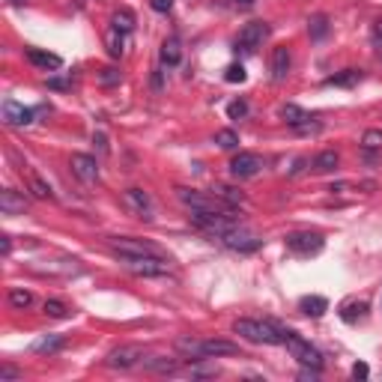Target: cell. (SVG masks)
<instances>
[{"instance_id":"obj_43","label":"cell","mask_w":382,"mask_h":382,"mask_svg":"<svg viewBox=\"0 0 382 382\" xmlns=\"http://www.w3.org/2000/svg\"><path fill=\"white\" fill-rule=\"evenodd\" d=\"M367 373H371V371H367V364H364V361L352 364V376H356V379H367Z\"/></svg>"},{"instance_id":"obj_24","label":"cell","mask_w":382,"mask_h":382,"mask_svg":"<svg viewBox=\"0 0 382 382\" xmlns=\"http://www.w3.org/2000/svg\"><path fill=\"white\" fill-rule=\"evenodd\" d=\"M135 12L132 9H120V12H114V18H111V27H114V30H120V33H125L129 36L132 30H135Z\"/></svg>"},{"instance_id":"obj_1","label":"cell","mask_w":382,"mask_h":382,"mask_svg":"<svg viewBox=\"0 0 382 382\" xmlns=\"http://www.w3.org/2000/svg\"><path fill=\"white\" fill-rule=\"evenodd\" d=\"M233 332L251 344H266V347L284 344V329H278L275 322H266V320H236Z\"/></svg>"},{"instance_id":"obj_5","label":"cell","mask_w":382,"mask_h":382,"mask_svg":"<svg viewBox=\"0 0 382 382\" xmlns=\"http://www.w3.org/2000/svg\"><path fill=\"white\" fill-rule=\"evenodd\" d=\"M125 269L137 278H162L171 272V263L162 254H147V257H125Z\"/></svg>"},{"instance_id":"obj_17","label":"cell","mask_w":382,"mask_h":382,"mask_svg":"<svg viewBox=\"0 0 382 382\" xmlns=\"http://www.w3.org/2000/svg\"><path fill=\"white\" fill-rule=\"evenodd\" d=\"M0 212H4V215H24L27 212V197L18 194V191H12V189L0 191Z\"/></svg>"},{"instance_id":"obj_29","label":"cell","mask_w":382,"mask_h":382,"mask_svg":"<svg viewBox=\"0 0 382 382\" xmlns=\"http://www.w3.org/2000/svg\"><path fill=\"white\" fill-rule=\"evenodd\" d=\"M27 182H30V191H33L36 201H51V197H54L51 194V186L39 174H30V176H27Z\"/></svg>"},{"instance_id":"obj_31","label":"cell","mask_w":382,"mask_h":382,"mask_svg":"<svg viewBox=\"0 0 382 382\" xmlns=\"http://www.w3.org/2000/svg\"><path fill=\"white\" fill-rule=\"evenodd\" d=\"M123 51H125V33H120V30L111 27V30H108V54H111V57H123Z\"/></svg>"},{"instance_id":"obj_6","label":"cell","mask_w":382,"mask_h":382,"mask_svg":"<svg viewBox=\"0 0 382 382\" xmlns=\"http://www.w3.org/2000/svg\"><path fill=\"white\" fill-rule=\"evenodd\" d=\"M284 242H287V251L299 254V257H310V254H320L322 251L325 239L320 233H310V230H296V233H290L284 239Z\"/></svg>"},{"instance_id":"obj_3","label":"cell","mask_w":382,"mask_h":382,"mask_svg":"<svg viewBox=\"0 0 382 382\" xmlns=\"http://www.w3.org/2000/svg\"><path fill=\"white\" fill-rule=\"evenodd\" d=\"M284 347L290 349V356L299 361L302 367H322L320 349H317V347H310L305 337H299V335L290 332V329H284Z\"/></svg>"},{"instance_id":"obj_22","label":"cell","mask_w":382,"mask_h":382,"mask_svg":"<svg viewBox=\"0 0 382 382\" xmlns=\"http://www.w3.org/2000/svg\"><path fill=\"white\" fill-rule=\"evenodd\" d=\"M299 310L305 317H322L325 310H329V302L322 299V296H305V299H299Z\"/></svg>"},{"instance_id":"obj_18","label":"cell","mask_w":382,"mask_h":382,"mask_svg":"<svg viewBox=\"0 0 382 382\" xmlns=\"http://www.w3.org/2000/svg\"><path fill=\"white\" fill-rule=\"evenodd\" d=\"M159 60H162V66H179L182 63V42H179V36H167L162 42Z\"/></svg>"},{"instance_id":"obj_21","label":"cell","mask_w":382,"mask_h":382,"mask_svg":"<svg viewBox=\"0 0 382 382\" xmlns=\"http://www.w3.org/2000/svg\"><path fill=\"white\" fill-rule=\"evenodd\" d=\"M239 347L230 344V341H218V337H212V341H203V359H218V356H236Z\"/></svg>"},{"instance_id":"obj_48","label":"cell","mask_w":382,"mask_h":382,"mask_svg":"<svg viewBox=\"0 0 382 382\" xmlns=\"http://www.w3.org/2000/svg\"><path fill=\"white\" fill-rule=\"evenodd\" d=\"M9 4H16V6H21V4H27V0H9Z\"/></svg>"},{"instance_id":"obj_42","label":"cell","mask_w":382,"mask_h":382,"mask_svg":"<svg viewBox=\"0 0 382 382\" xmlns=\"http://www.w3.org/2000/svg\"><path fill=\"white\" fill-rule=\"evenodd\" d=\"M371 42H373L376 48H382V18L373 24V30H371Z\"/></svg>"},{"instance_id":"obj_9","label":"cell","mask_w":382,"mask_h":382,"mask_svg":"<svg viewBox=\"0 0 382 382\" xmlns=\"http://www.w3.org/2000/svg\"><path fill=\"white\" fill-rule=\"evenodd\" d=\"M111 248H114L120 257H147V254H159V248H155L152 242H144V239H135V236H117L114 242H111Z\"/></svg>"},{"instance_id":"obj_38","label":"cell","mask_w":382,"mask_h":382,"mask_svg":"<svg viewBox=\"0 0 382 382\" xmlns=\"http://www.w3.org/2000/svg\"><path fill=\"white\" fill-rule=\"evenodd\" d=\"M99 84H102V87H114V84H120V72L114 66L102 69V72H99Z\"/></svg>"},{"instance_id":"obj_44","label":"cell","mask_w":382,"mask_h":382,"mask_svg":"<svg viewBox=\"0 0 382 382\" xmlns=\"http://www.w3.org/2000/svg\"><path fill=\"white\" fill-rule=\"evenodd\" d=\"M9 251H12V239H9V236H0V254H4V257H9Z\"/></svg>"},{"instance_id":"obj_14","label":"cell","mask_w":382,"mask_h":382,"mask_svg":"<svg viewBox=\"0 0 382 382\" xmlns=\"http://www.w3.org/2000/svg\"><path fill=\"white\" fill-rule=\"evenodd\" d=\"M125 206H129L132 212H137L140 218L152 221V212H155V206H152V197H150L144 189H129V191H125Z\"/></svg>"},{"instance_id":"obj_27","label":"cell","mask_w":382,"mask_h":382,"mask_svg":"<svg viewBox=\"0 0 382 382\" xmlns=\"http://www.w3.org/2000/svg\"><path fill=\"white\" fill-rule=\"evenodd\" d=\"M144 367L150 373H176V359H164V356H155V359H147Z\"/></svg>"},{"instance_id":"obj_32","label":"cell","mask_w":382,"mask_h":382,"mask_svg":"<svg viewBox=\"0 0 382 382\" xmlns=\"http://www.w3.org/2000/svg\"><path fill=\"white\" fill-rule=\"evenodd\" d=\"M9 305L16 308V310H24V308H30V305H33V293H30V290H21V287L9 290Z\"/></svg>"},{"instance_id":"obj_47","label":"cell","mask_w":382,"mask_h":382,"mask_svg":"<svg viewBox=\"0 0 382 382\" xmlns=\"http://www.w3.org/2000/svg\"><path fill=\"white\" fill-rule=\"evenodd\" d=\"M236 6H254V0H236Z\"/></svg>"},{"instance_id":"obj_15","label":"cell","mask_w":382,"mask_h":382,"mask_svg":"<svg viewBox=\"0 0 382 382\" xmlns=\"http://www.w3.org/2000/svg\"><path fill=\"white\" fill-rule=\"evenodd\" d=\"M33 117H36V111L18 105L16 99H6V102H4V120H6L9 125H30Z\"/></svg>"},{"instance_id":"obj_28","label":"cell","mask_w":382,"mask_h":382,"mask_svg":"<svg viewBox=\"0 0 382 382\" xmlns=\"http://www.w3.org/2000/svg\"><path fill=\"white\" fill-rule=\"evenodd\" d=\"M367 317V302H347L344 308H341V320L344 322H359V320H364Z\"/></svg>"},{"instance_id":"obj_41","label":"cell","mask_w":382,"mask_h":382,"mask_svg":"<svg viewBox=\"0 0 382 382\" xmlns=\"http://www.w3.org/2000/svg\"><path fill=\"white\" fill-rule=\"evenodd\" d=\"M150 6L155 12H171L174 9V0H150Z\"/></svg>"},{"instance_id":"obj_7","label":"cell","mask_w":382,"mask_h":382,"mask_svg":"<svg viewBox=\"0 0 382 382\" xmlns=\"http://www.w3.org/2000/svg\"><path fill=\"white\" fill-rule=\"evenodd\" d=\"M266 39H269V24L266 21H251V24H245L242 30H239L236 45L242 51H248V54H254Z\"/></svg>"},{"instance_id":"obj_16","label":"cell","mask_w":382,"mask_h":382,"mask_svg":"<svg viewBox=\"0 0 382 382\" xmlns=\"http://www.w3.org/2000/svg\"><path fill=\"white\" fill-rule=\"evenodd\" d=\"M24 54L36 69H42V72H57V69L63 66L60 54H51V51H42V48H27Z\"/></svg>"},{"instance_id":"obj_20","label":"cell","mask_w":382,"mask_h":382,"mask_svg":"<svg viewBox=\"0 0 382 382\" xmlns=\"http://www.w3.org/2000/svg\"><path fill=\"white\" fill-rule=\"evenodd\" d=\"M174 349L179 352V356H186L189 361H201L203 359V341H197V337H176Z\"/></svg>"},{"instance_id":"obj_36","label":"cell","mask_w":382,"mask_h":382,"mask_svg":"<svg viewBox=\"0 0 382 382\" xmlns=\"http://www.w3.org/2000/svg\"><path fill=\"white\" fill-rule=\"evenodd\" d=\"M215 144L221 150H236L239 147V135L233 129H221V132H215Z\"/></svg>"},{"instance_id":"obj_8","label":"cell","mask_w":382,"mask_h":382,"mask_svg":"<svg viewBox=\"0 0 382 382\" xmlns=\"http://www.w3.org/2000/svg\"><path fill=\"white\" fill-rule=\"evenodd\" d=\"M140 361H144V349L137 344H125V347H117L108 352V367H114V371H132Z\"/></svg>"},{"instance_id":"obj_37","label":"cell","mask_w":382,"mask_h":382,"mask_svg":"<svg viewBox=\"0 0 382 382\" xmlns=\"http://www.w3.org/2000/svg\"><path fill=\"white\" fill-rule=\"evenodd\" d=\"M248 75H245V69H242V63H230L227 69H224V81L227 84H242Z\"/></svg>"},{"instance_id":"obj_19","label":"cell","mask_w":382,"mask_h":382,"mask_svg":"<svg viewBox=\"0 0 382 382\" xmlns=\"http://www.w3.org/2000/svg\"><path fill=\"white\" fill-rule=\"evenodd\" d=\"M290 66H293V57H290V48L287 45H278L272 51V81H284L290 75Z\"/></svg>"},{"instance_id":"obj_30","label":"cell","mask_w":382,"mask_h":382,"mask_svg":"<svg viewBox=\"0 0 382 382\" xmlns=\"http://www.w3.org/2000/svg\"><path fill=\"white\" fill-rule=\"evenodd\" d=\"M63 335H45V337H39V341L33 344L36 352H60L63 349Z\"/></svg>"},{"instance_id":"obj_40","label":"cell","mask_w":382,"mask_h":382,"mask_svg":"<svg viewBox=\"0 0 382 382\" xmlns=\"http://www.w3.org/2000/svg\"><path fill=\"white\" fill-rule=\"evenodd\" d=\"M24 373L18 371V367H12V364H4L0 367V382H12V379H21Z\"/></svg>"},{"instance_id":"obj_26","label":"cell","mask_w":382,"mask_h":382,"mask_svg":"<svg viewBox=\"0 0 382 382\" xmlns=\"http://www.w3.org/2000/svg\"><path fill=\"white\" fill-rule=\"evenodd\" d=\"M359 81H361V69H344L341 75L325 78L329 87H352V84H359Z\"/></svg>"},{"instance_id":"obj_33","label":"cell","mask_w":382,"mask_h":382,"mask_svg":"<svg viewBox=\"0 0 382 382\" xmlns=\"http://www.w3.org/2000/svg\"><path fill=\"white\" fill-rule=\"evenodd\" d=\"M308 33H310V39H325V33H329V18L325 16H314L308 21Z\"/></svg>"},{"instance_id":"obj_45","label":"cell","mask_w":382,"mask_h":382,"mask_svg":"<svg viewBox=\"0 0 382 382\" xmlns=\"http://www.w3.org/2000/svg\"><path fill=\"white\" fill-rule=\"evenodd\" d=\"M48 87H54V90H66V87H72L69 81H60V78H51L48 81Z\"/></svg>"},{"instance_id":"obj_46","label":"cell","mask_w":382,"mask_h":382,"mask_svg":"<svg viewBox=\"0 0 382 382\" xmlns=\"http://www.w3.org/2000/svg\"><path fill=\"white\" fill-rule=\"evenodd\" d=\"M152 90H155V93H162V72H155V75H152Z\"/></svg>"},{"instance_id":"obj_12","label":"cell","mask_w":382,"mask_h":382,"mask_svg":"<svg viewBox=\"0 0 382 382\" xmlns=\"http://www.w3.org/2000/svg\"><path fill=\"white\" fill-rule=\"evenodd\" d=\"M281 117H284V123L296 132H320V123H314V117H310L308 111H302L299 105H284L281 108Z\"/></svg>"},{"instance_id":"obj_10","label":"cell","mask_w":382,"mask_h":382,"mask_svg":"<svg viewBox=\"0 0 382 382\" xmlns=\"http://www.w3.org/2000/svg\"><path fill=\"white\" fill-rule=\"evenodd\" d=\"M263 171V159L257 152H239L233 155V162H230V174L236 179H251V176H257Z\"/></svg>"},{"instance_id":"obj_39","label":"cell","mask_w":382,"mask_h":382,"mask_svg":"<svg viewBox=\"0 0 382 382\" xmlns=\"http://www.w3.org/2000/svg\"><path fill=\"white\" fill-rule=\"evenodd\" d=\"M227 117H230V120H242V117H248V102H242V99H236V102H230Z\"/></svg>"},{"instance_id":"obj_2","label":"cell","mask_w":382,"mask_h":382,"mask_svg":"<svg viewBox=\"0 0 382 382\" xmlns=\"http://www.w3.org/2000/svg\"><path fill=\"white\" fill-rule=\"evenodd\" d=\"M191 224L197 230H203L209 236L221 239L224 233H230L233 227H239V221L230 215V212H191Z\"/></svg>"},{"instance_id":"obj_35","label":"cell","mask_w":382,"mask_h":382,"mask_svg":"<svg viewBox=\"0 0 382 382\" xmlns=\"http://www.w3.org/2000/svg\"><path fill=\"white\" fill-rule=\"evenodd\" d=\"M361 147H364V152L382 150V129H367V132L361 135Z\"/></svg>"},{"instance_id":"obj_34","label":"cell","mask_w":382,"mask_h":382,"mask_svg":"<svg viewBox=\"0 0 382 382\" xmlns=\"http://www.w3.org/2000/svg\"><path fill=\"white\" fill-rule=\"evenodd\" d=\"M42 310H45V317H51V320H66L72 308L63 305V302H57V299H48L45 305H42Z\"/></svg>"},{"instance_id":"obj_13","label":"cell","mask_w":382,"mask_h":382,"mask_svg":"<svg viewBox=\"0 0 382 382\" xmlns=\"http://www.w3.org/2000/svg\"><path fill=\"white\" fill-rule=\"evenodd\" d=\"M72 174L84 182V186H93V182L99 179V162L93 159V155H84V152H75L72 155Z\"/></svg>"},{"instance_id":"obj_11","label":"cell","mask_w":382,"mask_h":382,"mask_svg":"<svg viewBox=\"0 0 382 382\" xmlns=\"http://www.w3.org/2000/svg\"><path fill=\"white\" fill-rule=\"evenodd\" d=\"M221 242L227 245L230 251H239V254H248V251H257V248H260V239L254 236V233H248L242 224H239V227H233L230 233H224Z\"/></svg>"},{"instance_id":"obj_23","label":"cell","mask_w":382,"mask_h":382,"mask_svg":"<svg viewBox=\"0 0 382 382\" xmlns=\"http://www.w3.org/2000/svg\"><path fill=\"white\" fill-rule=\"evenodd\" d=\"M337 164H341V155H337L335 150H322L317 159H314V171L317 174H332Z\"/></svg>"},{"instance_id":"obj_4","label":"cell","mask_w":382,"mask_h":382,"mask_svg":"<svg viewBox=\"0 0 382 382\" xmlns=\"http://www.w3.org/2000/svg\"><path fill=\"white\" fill-rule=\"evenodd\" d=\"M176 197L186 203L191 212H233L224 201H218L215 194H203V191H194V189H176Z\"/></svg>"},{"instance_id":"obj_25","label":"cell","mask_w":382,"mask_h":382,"mask_svg":"<svg viewBox=\"0 0 382 382\" xmlns=\"http://www.w3.org/2000/svg\"><path fill=\"white\" fill-rule=\"evenodd\" d=\"M212 194L218 197V201H224L230 209H236V206H242L245 203V194L242 191H236V189H230V186H215L212 189Z\"/></svg>"}]
</instances>
